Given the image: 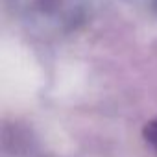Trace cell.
Segmentation results:
<instances>
[{
	"instance_id": "obj_1",
	"label": "cell",
	"mask_w": 157,
	"mask_h": 157,
	"mask_svg": "<svg viewBox=\"0 0 157 157\" xmlns=\"http://www.w3.org/2000/svg\"><path fill=\"white\" fill-rule=\"evenodd\" d=\"M24 8L32 17L54 22L63 30H72L87 15L85 0H24Z\"/></svg>"
},
{
	"instance_id": "obj_2",
	"label": "cell",
	"mask_w": 157,
	"mask_h": 157,
	"mask_svg": "<svg viewBox=\"0 0 157 157\" xmlns=\"http://www.w3.org/2000/svg\"><path fill=\"white\" fill-rule=\"evenodd\" d=\"M142 137H144V140H146L150 146H153V148L157 150V117H155L153 120H150V122L144 126Z\"/></svg>"
},
{
	"instance_id": "obj_3",
	"label": "cell",
	"mask_w": 157,
	"mask_h": 157,
	"mask_svg": "<svg viewBox=\"0 0 157 157\" xmlns=\"http://www.w3.org/2000/svg\"><path fill=\"white\" fill-rule=\"evenodd\" d=\"M150 4H151V10L157 13V0H150Z\"/></svg>"
}]
</instances>
